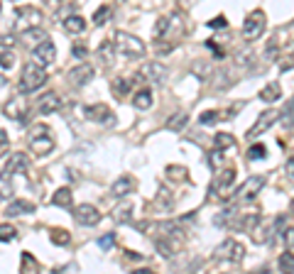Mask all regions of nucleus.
Here are the masks:
<instances>
[{"mask_svg":"<svg viewBox=\"0 0 294 274\" xmlns=\"http://www.w3.org/2000/svg\"><path fill=\"white\" fill-rule=\"evenodd\" d=\"M27 142H30V152L32 154L47 157V154L54 150V135H52V130L47 125H34L32 130H30Z\"/></svg>","mask_w":294,"mask_h":274,"instance_id":"obj_1","label":"nucleus"},{"mask_svg":"<svg viewBox=\"0 0 294 274\" xmlns=\"http://www.w3.org/2000/svg\"><path fill=\"white\" fill-rule=\"evenodd\" d=\"M115 42V49H118V54L125 56V59H130V61H137V59H142L145 56V44L140 42L137 37L128 32H115L113 37Z\"/></svg>","mask_w":294,"mask_h":274,"instance_id":"obj_2","label":"nucleus"},{"mask_svg":"<svg viewBox=\"0 0 294 274\" xmlns=\"http://www.w3.org/2000/svg\"><path fill=\"white\" fill-rule=\"evenodd\" d=\"M47 83V71L45 66H39L37 61L27 64L23 69V76H20V91L23 93H34Z\"/></svg>","mask_w":294,"mask_h":274,"instance_id":"obj_3","label":"nucleus"},{"mask_svg":"<svg viewBox=\"0 0 294 274\" xmlns=\"http://www.w3.org/2000/svg\"><path fill=\"white\" fill-rule=\"evenodd\" d=\"M42 22V10L34 5H23L15 12V32H27L32 27H39Z\"/></svg>","mask_w":294,"mask_h":274,"instance_id":"obj_4","label":"nucleus"},{"mask_svg":"<svg viewBox=\"0 0 294 274\" xmlns=\"http://www.w3.org/2000/svg\"><path fill=\"white\" fill-rule=\"evenodd\" d=\"M243 257H245V247H243L240 242L230 240V238L216 247V260H218V262L238 264V262H243Z\"/></svg>","mask_w":294,"mask_h":274,"instance_id":"obj_5","label":"nucleus"},{"mask_svg":"<svg viewBox=\"0 0 294 274\" xmlns=\"http://www.w3.org/2000/svg\"><path fill=\"white\" fill-rule=\"evenodd\" d=\"M265 17H267V15L262 10H253L248 17L243 20V37H245L248 42H255V39L265 32V25H267Z\"/></svg>","mask_w":294,"mask_h":274,"instance_id":"obj_6","label":"nucleus"},{"mask_svg":"<svg viewBox=\"0 0 294 274\" xmlns=\"http://www.w3.org/2000/svg\"><path fill=\"white\" fill-rule=\"evenodd\" d=\"M262 186H265V176H262V174H253V176L245 179V184H243V186L238 188L236 198H238V201H253V198L262 191Z\"/></svg>","mask_w":294,"mask_h":274,"instance_id":"obj_7","label":"nucleus"},{"mask_svg":"<svg viewBox=\"0 0 294 274\" xmlns=\"http://www.w3.org/2000/svg\"><path fill=\"white\" fill-rule=\"evenodd\" d=\"M27 110H30V106H27V98H25V96H15V98H10L5 106H3L5 118H8V120H15V122L25 120Z\"/></svg>","mask_w":294,"mask_h":274,"instance_id":"obj_8","label":"nucleus"},{"mask_svg":"<svg viewBox=\"0 0 294 274\" xmlns=\"http://www.w3.org/2000/svg\"><path fill=\"white\" fill-rule=\"evenodd\" d=\"M140 78L147 81V83L159 86V83L167 81V69L159 64V61H147V64H142V69H140Z\"/></svg>","mask_w":294,"mask_h":274,"instance_id":"obj_9","label":"nucleus"},{"mask_svg":"<svg viewBox=\"0 0 294 274\" xmlns=\"http://www.w3.org/2000/svg\"><path fill=\"white\" fill-rule=\"evenodd\" d=\"M277 120H280V113H275V110H265V113H260V115H258L255 125H253V128L248 130V135H245V137H248V140H255V137H260L262 132L270 130V128H272V125H275Z\"/></svg>","mask_w":294,"mask_h":274,"instance_id":"obj_10","label":"nucleus"},{"mask_svg":"<svg viewBox=\"0 0 294 274\" xmlns=\"http://www.w3.org/2000/svg\"><path fill=\"white\" fill-rule=\"evenodd\" d=\"M74 220H76L79 225L91 228V225H98V223H101V213H98L96 206H91V203H81V206L74 208Z\"/></svg>","mask_w":294,"mask_h":274,"instance_id":"obj_11","label":"nucleus"},{"mask_svg":"<svg viewBox=\"0 0 294 274\" xmlns=\"http://www.w3.org/2000/svg\"><path fill=\"white\" fill-rule=\"evenodd\" d=\"M155 247L159 250L162 257L172 260V257H177V252L181 250V238L179 235H164V233H162V238L155 240Z\"/></svg>","mask_w":294,"mask_h":274,"instance_id":"obj_12","label":"nucleus"},{"mask_svg":"<svg viewBox=\"0 0 294 274\" xmlns=\"http://www.w3.org/2000/svg\"><path fill=\"white\" fill-rule=\"evenodd\" d=\"M91 78H93V66L91 64H79V66H74V69H69V74H67V81L71 83V86H86Z\"/></svg>","mask_w":294,"mask_h":274,"instance_id":"obj_13","label":"nucleus"},{"mask_svg":"<svg viewBox=\"0 0 294 274\" xmlns=\"http://www.w3.org/2000/svg\"><path fill=\"white\" fill-rule=\"evenodd\" d=\"M83 113H86V120L103 122V125H115L113 110H108V106H103V103H98V106H89Z\"/></svg>","mask_w":294,"mask_h":274,"instance_id":"obj_14","label":"nucleus"},{"mask_svg":"<svg viewBox=\"0 0 294 274\" xmlns=\"http://www.w3.org/2000/svg\"><path fill=\"white\" fill-rule=\"evenodd\" d=\"M54 56H57V47H54V42H49V39L32 49V59L39 66H49L54 61Z\"/></svg>","mask_w":294,"mask_h":274,"instance_id":"obj_15","label":"nucleus"},{"mask_svg":"<svg viewBox=\"0 0 294 274\" xmlns=\"http://www.w3.org/2000/svg\"><path fill=\"white\" fill-rule=\"evenodd\" d=\"M27 172V157L20 152L10 154V159L3 164V176H12V174H23Z\"/></svg>","mask_w":294,"mask_h":274,"instance_id":"obj_16","label":"nucleus"},{"mask_svg":"<svg viewBox=\"0 0 294 274\" xmlns=\"http://www.w3.org/2000/svg\"><path fill=\"white\" fill-rule=\"evenodd\" d=\"M236 181V169H226V172H218L216 181L211 184V194H226L228 188L233 186Z\"/></svg>","mask_w":294,"mask_h":274,"instance_id":"obj_17","label":"nucleus"},{"mask_svg":"<svg viewBox=\"0 0 294 274\" xmlns=\"http://www.w3.org/2000/svg\"><path fill=\"white\" fill-rule=\"evenodd\" d=\"M61 108V98H59L57 93H45L42 98H39V103H37V110H39V115H52V113H57V110Z\"/></svg>","mask_w":294,"mask_h":274,"instance_id":"obj_18","label":"nucleus"},{"mask_svg":"<svg viewBox=\"0 0 294 274\" xmlns=\"http://www.w3.org/2000/svg\"><path fill=\"white\" fill-rule=\"evenodd\" d=\"M5 213H8V216H27V213H34V203L32 201L17 198V201H10V203H8Z\"/></svg>","mask_w":294,"mask_h":274,"instance_id":"obj_19","label":"nucleus"},{"mask_svg":"<svg viewBox=\"0 0 294 274\" xmlns=\"http://www.w3.org/2000/svg\"><path fill=\"white\" fill-rule=\"evenodd\" d=\"M133 186H135V181L130 179V176H120L118 181H115L113 186H111V196L115 198H125L130 191H133Z\"/></svg>","mask_w":294,"mask_h":274,"instance_id":"obj_20","label":"nucleus"},{"mask_svg":"<svg viewBox=\"0 0 294 274\" xmlns=\"http://www.w3.org/2000/svg\"><path fill=\"white\" fill-rule=\"evenodd\" d=\"M152 103H155V98H152V91H150V88H140L135 96H133V106H135L137 110H150Z\"/></svg>","mask_w":294,"mask_h":274,"instance_id":"obj_21","label":"nucleus"},{"mask_svg":"<svg viewBox=\"0 0 294 274\" xmlns=\"http://www.w3.org/2000/svg\"><path fill=\"white\" fill-rule=\"evenodd\" d=\"M23 42L34 49V47H39L42 42H47V32L45 30H39V27H32V30L23 32Z\"/></svg>","mask_w":294,"mask_h":274,"instance_id":"obj_22","label":"nucleus"},{"mask_svg":"<svg viewBox=\"0 0 294 274\" xmlns=\"http://www.w3.org/2000/svg\"><path fill=\"white\" fill-rule=\"evenodd\" d=\"M71 203H74V194H71V188H59L57 194L52 196V206H59V208H71Z\"/></svg>","mask_w":294,"mask_h":274,"instance_id":"obj_23","label":"nucleus"},{"mask_svg":"<svg viewBox=\"0 0 294 274\" xmlns=\"http://www.w3.org/2000/svg\"><path fill=\"white\" fill-rule=\"evenodd\" d=\"M111 216H113L115 223H128V220L133 218V203H130V201H123V203H118Z\"/></svg>","mask_w":294,"mask_h":274,"instance_id":"obj_24","label":"nucleus"},{"mask_svg":"<svg viewBox=\"0 0 294 274\" xmlns=\"http://www.w3.org/2000/svg\"><path fill=\"white\" fill-rule=\"evenodd\" d=\"M64 30L69 34H81L86 30V20L81 17V15H69L67 20H64Z\"/></svg>","mask_w":294,"mask_h":274,"instance_id":"obj_25","label":"nucleus"},{"mask_svg":"<svg viewBox=\"0 0 294 274\" xmlns=\"http://www.w3.org/2000/svg\"><path fill=\"white\" fill-rule=\"evenodd\" d=\"M130 91H133V78H130V76H115V81H113V93L118 96V98H125Z\"/></svg>","mask_w":294,"mask_h":274,"instance_id":"obj_26","label":"nucleus"},{"mask_svg":"<svg viewBox=\"0 0 294 274\" xmlns=\"http://www.w3.org/2000/svg\"><path fill=\"white\" fill-rule=\"evenodd\" d=\"M280 96H282V88H280V83H267V86L260 91V100L262 103H275V100H280Z\"/></svg>","mask_w":294,"mask_h":274,"instance_id":"obj_27","label":"nucleus"},{"mask_svg":"<svg viewBox=\"0 0 294 274\" xmlns=\"http://www.w3.org/2000/svg\"><path fill=\"white\" fill-rule=\"evenodd\" d=\"M280 120H282V125L287 130H292L294 128V98H289L284 103V108L280 110Z\"/></svg>","mask_w":294,"mask_h":274,"instance_id":"obj_28","label":"nucleus"},{"mask_svg":"<svg viewBox=\"0 0 294 274\" xmlns=\"http://www.w3.org/2000/svg\"><path fill=\"white\" fill-rule=\"evenodd\" d=\"M186 122H189V115H186V113H174L170 120H167V130L181 132L184 128H186Z\"/></svg>","mask_w":294,"mask_h":274,"instance_id":"obj_29","label":"nucleus"},{"mask_svg":"<svg viewBox=\"0 0 294 274\" xmlns=\"http://www.w3.org/2000/svg\"><path fill=\"white\" fill-rule=\"evenodd\" d=\"M214 144L218 150H230V147H236V140H233V135H228V132H218L214 137Z\"/></svg>","mask_w":294,"mask_h":274,"instance_id":"obj_30","label":"nucleus"},{"mask_svg":"<svg viewBox=\"0 0 294 274\" xmlns=\"http://www.w3.org/2000/svg\"><path fill=\"white\" fill-rule=\"evenodd\" d=\"M113 52H118V49H115V42H103L101 44V52H98V56H101L103 64H113Z\"/></svg>","mask_w":294,"mask_h":274,"instance_id":"obj_31","label":"nucleus"},{"mask_svg":"<svg viewBox=\"0 0 294 274\" xmlns=\"http://www.w3.org/2000/svg\"><path fill=\"white\" fill-rule=\"evenodd\" d=\"M265 157H267V147L260 144V142H255L248 150V159H250V162H260V159H265Z\"/></svg>","mask_w":294,"mask_h":274,"instance_id":"obj_32","label":"nucleus"},{"mask_svg":"<svg viewBox=\"0 0 294 274\" xmlns=\"http://www.w3.org/2000/svg\"><path fill=\"white\" fill-rule=\"evenodd\" d=\"M49 240L54 242V245H69L71 235L67 230H61V228H54V230H49Z\"/></svg>","mask_w":294,"mask_h":274,"instance_id":"obj_33","label":"nucleus"},{"mask_svg":"<svg viewBox=\"0 0 294 274\" xmlns=\"http://www.w3.org/2000/svg\"><path fill=\"white\" fill-rule=\"evenodd\" d=\"M172 25V15H164V17H159L157 25H155V39H162L164 34H167V30H170Z\"/></svg>","mask_w":294,"mask_h":274,"instance_id":"obj_34","label":"nucleus"},{"mask_svg":"<svg viewBox=\"0 0 294 274\" xmlns=\"http://www.w3.org/2000/svg\"><path fill=\"white\" fill-rule=\"evenodd\" d=\"M277 267L282 272H294V255L292 252H282L277 257Z\"/></svg>","mask_w":294,"mask_h":274,"instance_id":"obj_35","label":"nucleus"},{"mask_svg":"<svg viewBox=\"0 0 294 274\" xmlns=\"http://www.w3.org/2000/svg\"><path fill=\"white\" fill-rule=\"evenodd\" d=\"M108 20H111V8H108V5H101L98 10L93 12V25L101 27V25H106Z\"/></svg>","mask_w":294,"mask_h":274,"instance_id":"obj_36","label":"nucleus"},{"mask_svg":"<svg viewBox=\"0 0 294 274\" xmlns=\"http://www.w3.org/2000/svg\"><path fill=\"white\" fill-rule=\"evenodd\" d=\"M218 120H221V113H218V110H204V113L199 115V122H201V125H216Z\"/></svg>","mask_w":294,"mask_h":274,"instance_id":"obj_37","label":"nucleus"},{"mask_svg":"<svg viewBox=\"0 0 294 274\" xmlns=\"http://www.w3.org/2000/svg\"><path fill=\"white\" fill-rule=\"evenodd\" d=\"M206 162H208V166H211V169H218V166L223 164V150H218V147H216L214 152L208 154V157H206Z\"/></svg>","mask_w":294,"mask_h":274,"instance_id":"obj_38","label":"nucleus"},{"mask_svg":"<svg viewBox=\"0 0 294 274\" xmlns=\"http://www.w3.org/2000/svg\"><path fill=\"white\" fill-rule=\"evenodd\" d=\"M236 64L245 66V69H253V66H255V54H253V52H240V54L236 56Z\"/></svg>","mask_w":294,"mask_h":274,"instance_id":"obj_39","label":"nucleus"},{"mask_svg":"<svg viewBox=\"0 0 294 274\" xmlns=\"http://www.w3.org/2000/svg\"><path fill=\"white\" fill-rule=\"evenodd\" d=\"M233 216H238L236 213V208H233V206H228L226 210H223V213H221V216H216V225H230V218H233Z\"/></svg>","mask_w":294,"mask_h":274,"instance_id":"obj_40","label":"nucleus"},{"mask_svg":"<svg viewBox=\"0 0 294 274\" xmlns=\"http://www.w3.org/2000/svg\"><path fill=\"white\" fill-rule=\"evenodd\" d=\"M37 269H39L37 260L30 252H23V272H37Z\"/></svg>","mask_w":294,"mask_h":274,"instance_id":"obj_41","label":"nucleus"},{"mask_svg":"<svg viewBox=\"0 0 294 274\" xmlns=\"http://www.w3.org/2000/svg\"><path fill=\"white\" fill-rule=\"evenodd\" d=\"M113 245H115V235H113V233H108V235L98 238V247H101V250H111Z\"/></svg>","mask_w":294,"mask_h":274,"instance_id":"obj_42","label":"nucleus"},{"mask_svg":"<svg viewBox=\"0 0 294 274\" xmlns=\"http://www.w3.org/2000/svg\"><path fill=\"white\" fill-rule=\"evenodd\" d=\"M275 59H277V42L272 39L270 47L265 49V64H270V61H275Z\"/></svg>","mask_w":294,"mask_h":274,"instance_id":"obj_43","label":"nucleus"},{"mask_svg":"<svg viewBox=\"0 0 294 274\" xmlns=\"http://www.w3.org/2000/svg\"><path fill=\"white\" fill-rule=\"evenodd\" d=\"M0 240H3V242L15 240V230H12L10 225H3V228H0Z\"/></svg>","mask_w":294,"mask_h":274,"instance_id":"obj_44","label":"nucleus"},{"mask_svg":"<svg viewBox=\"0 0 294 274\" xmlns=\"http://www.w3.org/2000/svg\"><path fill=\"white\" fill-rule=\"evenodd\" d=\"M71 54L76 56V59H86V56H89V49H86L83 44H74V47H71Z\"/></svg>","mask_w":294,"mask_h":274,"instance_id":"obj_45","label":"nucleus"},{"mask_svg":"<svg viewBox=\"0 0 294 274\" xmlns=\"http://www.w3.org/2000/svg\"><path fill=\"white\" fill-rule=\"evenodd\" d=\"M221 27H228V20L223 17V15H218L216 20L208 22V30H221Z\"/></svg>","mask_w":294,"mask_h":274,"instance_id":"obj_46","label":"nucleus"},{"mask_svg":"<svg viewBox=\"0 0 294 274\" xmlns=\"http://www.w3.org/2000/svg\"><path fill=\"white\" fill-rule=\"evenodd\" d=\"M12 64H15V59H12V52L3 49V71H8V69H10Z\"/></svg>","mask_w":294,"mask_h":274,"instance_id":"obj_47","label":"nucleus"},{"mask_svg":"<svg viewBox=\"0 0 294 274\" xmlns=\"http://www.w3.org/2000/svg\"><path fill=\"white\" fill-rule=\"evenodd\" d=\"M284 174L289 176V181H294V157L287 159V164H284Z\"/></svg>","mask_w":294,"mask_h":274,"instance_id":"obj_48","label":"nucleus"},{"mask_svg":"<svg viewBox=\"0 0 294 274\" xmlns=\"http://www.w3.org/2000/svg\"><path fill=\"white\" fill-rule=\"evenodd\" d=\"M282 238H284V245H287V247H294V228H289Z\"/></svg>","mask_w":294,"mask_h":274,"instance_id":"obj_49","label":"nucleus"},{"mask_svg":"<svg viewBox=\"0 0 294 274\" xmlns=\"http://www.w3.org/2000/svg\"><path fill=\"white\" fill-rule=\"evenodd\" d=\"M284 225H287V220H284V216H277V218H275V230L280 233V235H284V233H282Z\"/></svg>","mask_w":294,"mask_h":274,"instance_id":"obj_50","label":"nucleus"},{"mask_svg":"<svg viewBox=\"0 0 294 274\" xmlns=\"http://www.w3.org/2000/svg\"><path fill=\"white\" fill-rule=\"evenodd\" d=\"M45 5L52 12H54V10H59V8H61V0H45Z\"/></svg>","mask_w":294,"mask_h":274,"instance_id":"obj_51","label":"nucleus"},{"mask_svg":"<svg viewBox=\"0 0 294 274\" xmlns=\"http://www.w3.org/2000/svg\"><path fill=\"white\" fill-rule=\"evenodd\" d=\"M280 69H282V71H289V69H294V59H282V61H280Z\"/></svg>","mask_w":294,"mask_h":274,"instance_id":"obj_52","label":"nucleus"},{"mask_svg":"<svg viewBox=\"0 0 294 274\" xmlns=\"http://www.w3.org/2000/svg\"><path fill=\"white\" fill-rule=\"evenodd\" d=\"M0 147H3V152H8V132L0 130Z\"/></svg>","mask_w":294,"mask_h":274,"instance_id":"obj_53","label":"nucleus"},{"mask_svg":"<svg viewBox=\"0 0 294 274\" xmlns=\"http://www.w3.org/2000/svg\"><path fill=\"white\" fill-rule=\"evenodd\" d=\"M125 257H130V260H135V262L142 260V255H137V252H125Z\"/></svg>","mask_w":294,"mask_h":274,"instance_id":"obj_54","label":"nucleus"},{"mask_svg":"<svg viewBox=\"0 0 294 274\" xmlns=\"http://www.w3.org/2000/svg\"><path fill=\"white\" fill-rule=\"evenodd\" d=\"M289 208H292V213H294V201H292V203H289Z\"/></svg>","mask_w":294,"mask_h":274,"instance_id":"obj_55","label":"nucleus"}]
</instances>
